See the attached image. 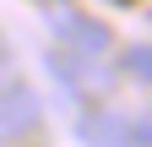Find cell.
I'll return each instance as SVG.
<instances>
[{
    "mask_svg": "<svg viewBox=\"0 0 152 147\" xmlns=\"http://www.w3.org/2000/svg\"><path fill=\"white\" fill-rule=\"evenodd\" d=\"M76 136H82L87 147H130V125L114 115V109L87 104L82 115H76Z\"/></svg>",
    "mask_w": 152,
    "mask_h": 147,
    "instance_id": "obj_4",
    "label": "cell"
},
{
    "mask_svg": "<svg viewBox=\"0 0 152 147\" xmlns=\"http://www.w3.org/2000/svg\"><path fill=\"white\" fill-rule=\"evenodd\" d=\"M120 71L152 87V44H130V49H125V60H120Z\"/></svg>",
    "mask_w": 152,
    "mask_h": 147,
    "instance_id": "obj_5",
    "label": "cell"
},
{
    "mask_svg": "<svg viewBox=\"0 0 152 147\" xmlns=\"http://www.w3.org/2000/svg\"><path fill=\"white\" fill-rule=\"evenodd\" d=\"M38 125H44V98H38V93H33L22 76L0 82V147L27 142Z\"/></svg>",
    "mask_w": 152,
    "mask_h": 147,
    "instance_id": "obj_3",
    "label": "cell"
},
{
    "mask_svg": "<svg viewBox=\"0 0 152 147\" xmlns=\"http://www.w3.org/2000/svg\"><path fill=\"white\" fill-rule=\"evenodd\" d=\"M49 27L54 38L76 54H92V60H109L114 54V33L98 22V16H82V6H65V0H49Z\"/></svg>",
    "mask_w": 152,
    "mask_h": 147,
    "instance_id": "obj_1",
    "label": "cell"
},
{
    "mask_svg": "<svg viewBox=\"0 0 152 147\" xmlns=\"http://www.w3.org/2000/svg\"><path fill=\"white\" fill-rule=\"evenodd\" d=\"M114 6H136V0H114Z\"/></svg>",
    "mask_w": 152,
    "mask_h": 147,
    "instance_id": "obj_7",
    "label": "cell"
},
{
    "mask_svg": "<svg viewBox=\"0 0 152 147\" xmlns=\"http://www.w3.org/2000/svg\"><path fill=\"white\" fill-rule=\"evenodd\" d=\"M16 76V60H11V44H6V33H0V82H11Z\"/></svg>",
    "mask_w": 152,
    "mask_h": 147,
    "instance_id": "obj_6",
    "label": "cell"
},
{
    "mask_svg": "<svg viewBox=\"0 0 152 147\" xmlns=\"http://www.w3.org/2000/svg\"><path fill=\"white\" fill-rule=\"evenodd\" d=\"M49 71H54V82H60L65 93L87 98V104H98V98L114 93V65H109V60H92V54L54 49V54H49Z\"/></svg>",
    "mask_w": 152,
    "mask_h": 147,
    "instance_id": "obj_2",
    "label": "cell"
}]
</instances>
